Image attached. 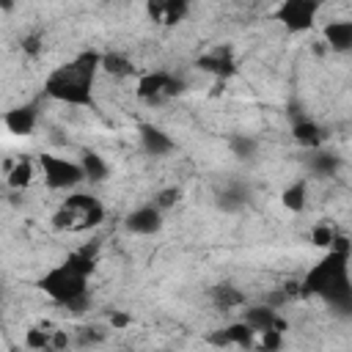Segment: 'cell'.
<instances>
[{
    "instance_id": "1",
    "label": "cell",
    "mask_w": 352,
    "mask_h": 352,
    "mask_svg": "<svg viewBox=\"0 0 352 352\" xmlns=\"http://www.w3.org/2000/svg\"><path fill=\"white\" fill-rule=\"evenodd\" d=\"M302 294L319 297L338 316H352V275L349 250H327L302 278Z\"/></svg>"
},
{
    "instance_id": "2",
    "label": "cell",
    "mask_w": 352,
    "mask_h": 352,
    "mask_svg": "<svg viewBox=\"0 0 352 352\" xmlns=\"http://www.w3.org/2000/svg\"><path fill=\"white\" fill-rule=\"evenodd\" d=\"M102 69L99 52H80L77 58L55 66L44 80V94L72 107H94L96 72Z\"/></svg>"
},
{
    "instance_id": "3",
    "label": "cell",
    "mask_w": 352,
    "mask_h": 352,
    "mask_svg": "<svg viewBox=\"0 0 352 352\" xmlns=\"http://www.w3.org/2000/svg\"><path fill=\"white\" fill-rule=\"evenodd\" d=\"M38 289L58 305L69 308V311H82L88 302V275L82 270H77L69 258H63L60 264L50 267L41 278H38Z\"/></svg>"
},
{
    "instance_id": "4",
    "label": "cell",
    "mask_w": 352,
    "mask_h": 352,
    "mask_svg": "<svg viewBox=\"0 0 352 352\" xmlns=\"http://www.w3.org/2000/svg\"><path fill=\"white\" fill-rule=\"evenodd\" d=\"M102 220H104V206L99 204V198H94L88 192H72L52 214V226L58 231H69V234L91 231V228L102 226Z\"/></svg>"
},
{
    "instance_id": "5",
    "label": "cell",
    "mask_w": 352,
    "mask_h": 352,
    "mask_svg": "<svg viewBox=\"0 0 352 352\" xmlns=\"http://www.w3.org/2000/svg\"><path fill=\"white\" fill-rule=\"evenodd\" d=\"M38 170L47 182L50 190H74L80 182H85L82 165L58 154H41L38 157Z\"/></svg>"
},
{
    "instance_id": "6",
    "label": "cell",
    "mask_w": 352,
    "mask_h": 352,
    "mask_svg": "<svg viewBox=\"0 0 352 352\" xmlns=\"http://www.w3.org/2000/svg\"><path fill=\"white\" fill-rule=\"evenodd\" d=\"M182 91H184V80L170 74V72H151V74H143L138 80V99L151 104V107L170 102Z\"/></svg>"
},
{
    "instance_id": "7",
    "label": "cell",
    "mask_w": 352,
    "mask_h": 352,
    "mask_svg": "<svg viewBox=\"0 0 352 352\" xmlns=\"http://www.w3.org/2000/svg\"><path fill=\"white\" fill-rule=\"evenodd\" d=\"M316 14H319V3H314V0H286L275 8L278 22H283L286 30H292V33L311 30L316 22Z\"/></svg>"
},
{
    "instance_id": "8",
    "label": "cell",
    "mask_w": 352,
    "mask_h": 352,
    "mask_svg": "<svg viewBox=\"0 0 352 352\" xmlns=\"http://www.w3.org/2000/svg\"><path fill=\"white\" fill-rule=\"evenodd\" d=\"M195 66H198L201 72L217 77V80H226V77L236 74V60H234V50H231V47H214V50L204 52V55L195 60Z\"/></svg>"
},
{
    "instance_id": "9",
    "label": "cell",
    "mask_w": 352,
    "mask_h": 352,
    "mask_svg": "<svg viewBox=\"0 0 352 352\" xmlns=\"http://www.w3.org/2000/svg\"><path fill=\"white\" fill-rule=\"evenodd\" d=\"M124 228L129 234H138V236H151V234H157L162 228V212L154 204L138 206L124 217Z\"/></svg>"
},
{
    "instance_id": "10",
    "label": "cell",
    "mask_w": 352,
    "mask_h": 352,
    "mask_svg": "<svg viewBox=\"0 0 352 352\" xmlns=\"http://www.w3.org/2000/svg\"><path fill=\"white\" fill-rule=\"evenodd\" d=\"M146 11L157 25H168L170 28V25H179L187 16L190 6L184 0H154V3L146 6Z\"/></svg>"
},
{
    "instance_id": "11",
    "label": "cell",
    "mask_w": 352,
    "mask_h": 352,
    "mask_svg": "<svg viewBox=\"0 0 352 352\" xmlns=\"http://www.w3.org/2000/svg\"><path fill=\"white\" fill-rule=\"evenodd\" d=\"M242 322L253 333H267V330H286V322L270 308V305H253L242 314Z\"/></svg>"
},
{
    "instance_id": "12",
    "label": "cell",
    "mask_w": 352,
    "mask_h": 352,
    "mask_svg": "<svg viewBox=\"0 0 352 352\" xmlns=\"http://www.w3.org/2000/svg\"><path fill=\"white\" fill-rule=\"evenodd\" d=\"M324 44L333 52H352V19H333L322 28Z\"/></svg>"
},
{
    "instance_id": "13",
    "label": "cell",
    "mask_w": 352,
    "mask_h": 352,
    "mask_svg": "<svg viewBox=\"0 0 352 352\" xmlns=\"http://www.w3.org/2000/svg\"><path fill=\"white\" fill-rule=\"evenodd\" d=\"M140 143H143L146 154H154V157H165V154H170L176 148L173 138L165 129L154 126V124H143L140 126Z\"/></svg>"
},
{
    "instance_id": "14",
    "label": "cell",
    "mask_w": 352,
    "mask_h": 352,
    "mask_svg": "<svg viewBox=\"0 0 352 352\" xmlns=\"http://www.w3.org/2000/svg\"><path fill=\"white\" fill-rule=\"evenodd\" d=\"M36 121H38V113L33 104H19L3 116V124L11 135H30L36 129Z\"/></svg>"
},
{
    "instance_id": "15",
    "label": "cell",
    "mask_w": 352,
    "mask_h": 352,
    "mask_svg": "<svg viewBox=\"0 0 352 352\" xmlns=\"http://www.w3.org/2000/svg\"><path fill=\"white\" fill-rule=\"evenodd\" d=\"M248 201H250V187L242 182H226L217 190V206L223 212H239L248 206Z\"/></svg>"
},
{
    "instance_id": "16",
    "label": "cell",
    "mask_w": 352,
    "mask_h": 352,
    "mask_svg": "<svg viewBox=\"0 0 352 352\" xmlns=\"http://www.w3.org/2000/svg\"><path fill=\"white\" fill-rule=\"evenodd\" d=\"M253 338H256V333L245 322H234V324L223 327L220 333H212L209 344H214V346H250Z\"/></svg>"
},
{
    "instance_id": "17",
    "label": "cell",
    "mask_w": 352,
    "mask_h": 352,
    "mask_svg": "<svg viewBox=\"0 0 352 352\" xmlns=\"http://www.w3.org/2000/svg\"><path fill=\"white\" fill-rule=\"evenodd\" d=\"M292 135H294V140H297L300 146H305L308 151H316V148H322V143H324V132H322V126H319L316 121H311V118H300V121H294Z\"/></svg>"
},
{
    "instance_id": "18",
    "label": "cell",
    "mask_w": 352,
    "mask_h": 352,
    "mask_svg": "<svg viewBox=\"0 0 352 352\" xmlns=\"http://www.w3.org/2000/svg\"><path fill=\"white\" fill-rule=\"evenodd\" d=\"M209 294H212V302H214L220 311H231V308L245 305V292L236 289L234 283H217V286H212Z\"/></svg>"
},
{
    "instance_id": "19",
    "label": "cell",
    "mask_w": 352,
    "mask_h": 352,
    "mask_svg": "<svg viewBox=\"0 0 352 352\" xmlns=\"http://www.w3.org/2000/svg\"><path fill=\"white\" fill-rule=\"evenodd\" d=\"M280 204H283L289 212H294V214L302 212L305 204H308V179H297V182L286 184L283 192H280Z\"/></svg>"
},
{
    "instance_id": "20",
    "label": "cell",
    "mask_w": 352,
    "mask_h": 352,
    "mask_svg": "<svg viewBox=\"0 0 352 352\" xmlns=\"http://www.w3.org/2000/svg\"><path fill=\"white\" fill-rule=\"evenodd\" d=\"M33 176H36L33 162H30L28 157H22V160H16V162L6 170V184H8L11 190H25V187L33 182Z\"/></svg>"
},
{
    "instance_id": "21",
    "label": "cell",
    "mask_w": 352,
    "mask_h": 352,
    "mask_svg": "<svg viewBox=\"0 0 352 352\" xmlns=\"http://www.w3.org/2000/svg\"><path fill=\"white\" fill-rule=\"evenodd\" d=\"M80 165H82V173H85L88 182H102V179H107V173H110V165H107L104 157L96 154V151H82V154H80Z\"/></svg>"
},
{
    "instance_id": "22",
    "label": "cell",
    "mask_w": 352,
    "mask_h": 352,
    "mask_svg": "<svg viewBox=\"0 0 352 352\" xmlns=\"http://www.w3.org/2000/svg\"><path fill=\"white\" fill-rule=\"evenodd\" d=\"M102 69L110 77H132L135 74V63L124 52H104L102 55Z\"/></svg>"
},
{
    "instance_id": "23",
    "label": "cell",
    "mask_w": 352,
    "mask_h": 352,
    "mask_svg": "<svg viewBox=\"0 0 352 352\" xmlns=\"http://www.w3.org/2000/svg\"><path fill=\"white\" fill-rule=\"evenodd\" d=\"M25 346L36 352H55V330L50 327H30L25 333Z\"/></svg>"
},
{
    "instance_id": "24",
    "label": "cell",
    "mask_w": 352,
    "mask_h": 352,
    "mask_svg": "<svg viewBox=\"0 0 352 352\" xmlns=\"http://www.w3.org/2000/svg\"><path fill=\"white\" fill-rule=\"evenodd\" d=\"M338 165H341V160H338L336 154H330V151H322V148H316V151L311 154V160H308V168H311L316 176H333V173L338 170Z\"/></svg>"
},
{
    "instance_id": "25",
    "label": "cell",
    "mask_w": 352,
    "mask_h": 352,
    "mask_svg": "<svg viewBox=\"0 0 352 352\" xmlns=\"http://www.w3.org/2000/svg\"><path fill=\"white\" fill-rule=\"evenodd\" d=\"M228 148H231V154L239 157V160H253L258 143H256V138H250V135H234V138L228 140Z\"/></svg>"
},
{
    "instance_id": "26",
    "label": "cell",
    "mask_w": 352,
    "mask_h": 352,
    "mask_svg": "<svg viewBox=\"0 0 352 352\" xmlns=\"http://www.w3.org/2000/svg\"><path fill=\"white\" fill-rule=\"evenodd\" d=\"M179 198H182V190H179V187H165V190H160V192L154 195V206H157L160 212H165V209L176 206Z\"/></svg>"
},
{
    "instance_id": "27",
    "label": "cell",
    "mask_w": 352,
    "mask_h": 352,
    "mask_svg": "<svg viewBox=\"0 0 352 352\" xmlns=\"http://www.w3.org/2000/svg\"><path fill=\"white\" fill-rule=\"evenodd\" d=\"M280 346H283V330L258 333V349H261V352H278Z\"/></svg>"
},
{
    "instance_id": "28",
    "label": "cell",
    "mask_w": 352,
    "mask_h": 352,
    "mask_svg": "<svg viewBox=\"0 0 352 352\" xmlns=\"http://www.w3.org/2000/svg\"><path fill=\"white\" fill-rule=\"evenodd\" d=\"M104 338V330H99V327H80V333H77V344L80 346H91V344H99Z\"/></svg>"
},
{
    "instance_id": "29",
    "label": "cell",
    "mask_w": 352,
    "mask_h": 352,
    "mask_svg": "<svg viewBox=\"0 0 352 352\" xmlns=\"http://www.w3.org/2000/svg\"><path fill=\"white\" fill-rule=\"evenodd\" d=\"M38 50H41V36H38V33H30V36L22 38V52L38 55Z\"/></svg>"
},
{
    "instance_id": "30",
    "label": "cell",
    "mask_w": 352,
    "mask_h": 352,
    "mask_svg": "<svg viewBox=\"0 0 352 352\" xmlns=\"http://www.w3.org/2000/svg\"><path fill=\"white\" fill-rule=\"evenodd\" d=\"M110 324H113V327H124V324H129V316H124V314H113V316H110Z\"/></svg>"
},
{
    "instance_id": "31",
    "label": "cell",
    "mask_w": 352,
    "mask_h": 352,
    "mask_svg": "<svg viewBox=\"0 0 352 352\" xmlns=\"http://www.w3.org/2000/svg\"><path fill=\"white\" fill-rule=\"evenodd\" d=\"M8 352H25V349H19V346H14V349H8Z\"/></svg>"
},
{
    "instance_id": "32",
    "label": "cell",
    "mask_w": 352,
    "mask_h": 352,
    "mask_svg": "<svg viewBox=\"0 0 352 352\" xmlns=\"http://www.w3.org/2000/svg\"><path fill=\"white\" fill-rule=\"evenodd\" d=\"M162 352H168V349H162Z\"/></svg>"
}]
</instances>
